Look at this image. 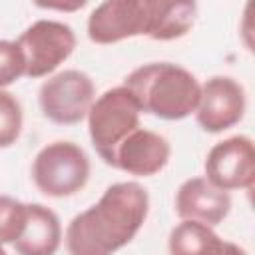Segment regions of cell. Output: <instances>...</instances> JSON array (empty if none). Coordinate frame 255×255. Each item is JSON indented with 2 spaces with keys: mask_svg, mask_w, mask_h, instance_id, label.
Wrapping results in <instances>:
<instances>
[{
  "mask_svg": "<svg viewBox=\"0 0 255 255\" xmlns=\"http://www.w3.org/2000/svg\"><path fill=\"white\" fill-rule=\"evenodd\" d=\"M24 126L22 106L14 94L0 88V149L10 147L18 141Z\"/></svg>",
  "mask_w": 255,
  "mask_h": 255,
  "instance_id": "2e32d148",
  "label": "cell"
},
{
  "mask_svg": "<svg viewBox=\"0 0 255 255\" xmlns=\"http://www.w3.org/2000/svg\"><path fill=\"white\" fill-rule=\"evenodd\" d=\"M124 86L133 94L141 114L165 122L191 116L199 102L201 84L183 66L173 62H149L131 70Z\"/></svg>",
  "mask_w": 255,
  "mask_h": 255,
  "instance_id": "7a4b0ae2",
  "label": "cell"
},
{
  "mask_svg": "<svg viewBox=\"0 0 255 255\" xmlns=\"http://www.w3.org/2000/svg\"><path fill=\"white\" fill-rule=\"evenodd\" d=\"M42 10H54V12H78L82 10L88 0H32Z\"/></svg>",
  "mask_w": 255,
  "mask_h": 255,
  "instance_id": "ac0fdd59",
  "label": "cell"
},
{
  "mask_svg": "<svg viewBox=\"0 0 255 255\" xmlns=\"http://www.w3.org/2000/svg\"><path fill=\"white\" fill-rule=\"evenodd\" d=\"M143 36L155 42L179 40L191 32L197 18V0H141Z\"/></svg>",
  "mask_w": 255,
  "mask_h": 255,
  "instance_id": "7c38bea8",
  "label": "cell"
},
{
  "mask_svg": "<svg viewBox=\"0 0 255 255\" xmlns=\"http://www.w3.org/2000/svg\"><path fill=\"white\" fill-rule=\"evenodd\" d=\"M6 253V249H4V245H0V255H4Z\"/></svg>",
  "mask_w": 255,
  "mask_h": 255,
  "instance_id": "d6986e66",
  "label": "cell"
},
{
  "mask_svg": "<svg viewBox=\"0 0 255 255\" xmlns=\"http://www.w3.org/2000/svg\"><path fill=\"white\" fill-rule=\"evenodd\" d=\"M247 100L243 86L231 76H211L199 90L195 120L207 133H221L237 126L245 116Z\"/></svg>",
  "mask_w": 255,
  "mask_h": 255,
  "instance_id": "52a82bcc",
  "label": "cell"
},
{
  "mask_svg": "<svg viewBox=\"0 0 255 255\" xmlns=\"http://www.w3.org/2000/svg\"><path fill=\"white\" fill-rule=\"evenodd\" d=\"M86 118L92 145L108 165L116 145L135 128H139L141 108L133 94L122 84L94 98Z\"/></svg>",
  "mask_w": 255,
  "mask_h": 255,
  "instance_id": "277c9868",
  "label": "cell"
},
{
  "mask_svg": "<svg viewBox=\"0 0 255 255\" xmlns=\"http://www.w3.org/2000/svg\"><path fill=\"white\" fill-rule=\"evenodd\" d=\"M60 245L62 225L58 215L42 203H28L26 225L12 245L14 251L20 255H54Z\"/></svg>",
  "mask_w": 255,
  "mask_h": 255,
  "instance_id": "4fadbf2b",
  "label": "cell"
},
{
  "mask_svg": "<svg viewBox=\"0 0 255 255\" xmlns=\"http://www.w3.org/2000/svg\"><path fill=\"white\" fill-rule=\"evenodd\" d=\"M205 177L225 191L251 189L255 183V147L247 135L217 141L203 163Z\"/></svg>",
  "mask_w": 255,
  "mask_h": 255,
  "instance_id": "ba28073f",
  "label": "cell"
},
{
  "mask_svg": "<svg viewBox=\"0 0 255 255\" xmlns=\"http://www.w3.org/2000/svg\"><path fill=\"white\" fill-rule=\"evenodd\" d=\"M96 98L92 78L82 70H62L42 82L38 104L46 120L58 126H76L86 116Z\"/></svg>",
  "mask_w": 255,
  "mask_h": 255,
  "instance_id": "5b68a950",
  "label": "cell"
},
{
  "mask_svg": "<svg viewBox=\"0 0 255 255\" xmlns=\"http://www.w3.org/2000/svg\"><path fill=\"white\" fill-rule=\"evenodd\" d=\"M28 215V203L0 195V245H14V241L22 235Z\"/></svg>",
  "mask_w": 255,
  "mask_h": 255,
  "instance_id": "9a60e30c",
  "label": "cell"
},
{
  "mask_svg": "<svg viewBox=\"0 0 255 255\" xmlns=\"http://www.w3.org/2000/svg\"><path fill=\"white\" fill-rule=\"evenodd\" d=\"M18 46L26 62V78H46L64 64L74 48L76 34L72 26L58 20H36L20 36Z\"/></svg>",
  "mask_w": 255,
  "mask_h": 255,
  "instance_id": "8992f818",
  "label": "cell"
},
{
  "mask_svg": "<svg viewBox=\"0 0 255 255\" xmlns=\"http://www.w3.org/2000/svg\"><path fill=\"white\" fill-rule=\"evenodd\" d=\"M171 157L169 141L151 129L141 126L128 133L114 149L108 165L135 177H151L159 173Z\"/></svg>",
  "mask_w": 255,
  "mask_h": 255,
  "instance_id": "9c48e42d",
  "label": "cell"
},
{
  "mask_svg": "<svg viewBox=\"0 0 255 255\" xmlns=\"http://www.w3.org/2000/svg\"><path fill=\"white\" fill-rule=\"evenodd\" d=\"M90 157L74 141L58 139L44 145L32 161V179L48 197H70L82 191L90 179Z\"/></svg>",
  "mask_w": 255,
  "mask_h": 255,
  "instance_id": "3957f363",
  "label": "cell"
},
{
  "mask_svg": "<svg viewBox=\"0 0 255 255\" xmlns=\"http://www.w3.org/2000/svg\"><path fill=\"white\" fill-rule=\"evenodd\" d=\"M149 195L137 181H118L66 227V249L72 255H110L126 247L143 227Z\"/></svg>",
  "mask_w": 255,
  "mask_h": 255,
  "instance_id": "6da1fadb",
  "label": "cell"
},
{
  "mask_svg": "<svg viewBox=\"0 0 255 255\" xmlns=\"http://www.w3.org/2000/svg\"><path fill=\"white\" fill-rule=\"evenodd\" d=\"M231 211V195L207 177H189L175 191V213L205 225H219Z\"/></svg>",
  "mask_w": 255,
  "mask_h": 255,
  "instance_id": "8fae6325",
  "label": "cell"
},
{
  "mask_svg": "<svg viewBox=\"0 0 255 255\" xmlns=\"http://www.w3.org/2000/svg\"><path fill=\"white\" fill-rule=\"evenodd\" d=\"M141 0H104L88 18V38L94 44H118L128 38L143 36Z\"/></svg>",
  "mask_w": 255,
  "mask_h": 255,
  "instance_id": "30bf717a",
  "label": "cell"
},
{
  "mask_svg": "<svg viewBox=\"0 0 255 255\" xmlns=\"http://www.w3.org/2000/svg\"><path fill=\"white\" fill-rule=\"evenodd\" d=\"M26 74L24 54L16 40H0V88H8Z\"/></svg>",
  "mask_w": 255,
  "mask_h": 255,
  "instance_id": "e0dca14e",
  "label": "cell"
},
{
  "mask_svg": "<svg viewBox=\"0 0 255 255\" xmlns=\"http://www.w3.org/2000/svg\"><path fill=\"white\" fill-rule=\"evenodd\" d=\"M167 249L173 255H191V253H225L227 249H235L227 245L211 225L193 219H181L167 239Z\"/></svg>",
  "mask_w": 255,
  "mask_h": 255,
  "instance_id": "5bb4252c",
  "label": "cell"
}]
</instances>
